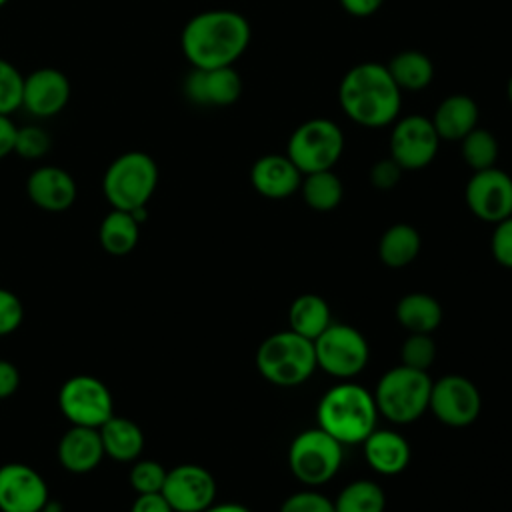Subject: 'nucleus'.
<instances>
[{
	"label": "nucleus",
	"instance_id": "obj_9",
	"mask_svg": "<svg viewBox=\"0 0 512 512\" xmlns=\"http://www.w3.org/2000/svg\"><path fill=\"white\" fill-rule=\"evenodd\" d=\"M316 366L334 378L350 380L364 370L370 358V348L360 330L350 324L332 322L314 340Z\"/></svg>",
	"mask_w": 512,
	"mask_h": 512
},
{
	"label": "nucleus",
	"instance_id": "obj_18",
	"mask_svg": "<svg viewBox=\"0 0 512 512\" xmlns=\"http://www.w3.org/2000/svg\"><path fill=\"white\" fill-rule=\"evenodd\" d=\"M254 190L270 200H282L300 190L302 172L286 154H264L250 168Z\"/></svg>",
	"mask_w": 512,
	"mask_h": 512
},
{
	"label": "nucleus",
	"instance_id": "obj_19",
	"mask_svg": "<svg viewBox=\"0 0 512 512\" xmlns=\"http://www.w3.org/2000/svg\"><path fill=\"white\" fill-rule=\"evenodd\" d=\"M26 192L38 208L46 212H64L76 200V182L58 166H40L28 176Z\"/></svg>",
	"mask_w": 512,
	"mask_h": 512
},
{
	"label": "nucleus",
	"instance_id": "obj_1",
	"mask_svg": "<svg viewBox=\"0 0 512 512\" xmlns=\"http://www.w3.org/2000/svg\"><path fill=\"white\" fill-rule=\"evenodd\" d=\"M180 44L192 68L232 66L250 44V24L236 10H206L186 22Z\"/></svg>",
	"mask_w": 512,
	"mask_h": 512
},
{
	"label": "nucleus",
	"instance_id": "obj_31",
	"mask_svg": "<svg viewBox=\"0 0 512 512\" xmlns=\"http://www.w3.org/2000/svg\"><path fill=\"white\" fill-rule=\"evenodd\" d=\"M460 146H462V158L466 166L472 168V172L486 170L496 164L498 142L492 132L476 126L460 140Z\"/></svg>",
	"mask_w": 512,
	"mask_h": 512
},
{
	"label": "nucleus",
	"instance_id": "obj_29",
	"mask_svg": "<svg viewBox=\"0 0 512 512\" xmlns=\"http://www.w3.org/2000/svg\"><path fill=\"white\" fill-rule=\"evenodd\" d=\"M300 192L304 202L318 212H330L334 210L344 196L342 180L332 170L312 172L302 176Z\"/></svg>",
	"mask_w": 512,
	"mask_h": 512
},
{
	"label": "nucleus",
	"instance_id": "obj_32",
	"mask_svg": "<svg viewBox=\"0 0 512 512\" xmlns=\"http://www.w3.org/2000/svg\"><path fill=\"white\" fill-rule=\"evenodd\" d=\"M434 358H436V344L432 340V334L408 332V338L402 342V348H400L402 364L408 368L428 372V368L434 364Z\"/></svg>",
	"mask_w": 512,
	"mask_h": 512
},
{
	"label": "nucleus",
	"instance_id": "obj_25",
	"mask_svg": "<svg viewBox=\"0 0 512 512\" xmlns=\"http://www.w3.org/2000/svg\"><path fill=\"white\" fill-rule=\"evenodd\" d=\"M330 324V306L322 296L302 294L290 304L288 330L314 342Z\"/></svg>",
	"mask_w": 512,
	"mask_h": 512
},
{
	"label": "nucleus",
	"instance_id": "obj_41",
	"mask_svg": "<svg viewBox=\"0 0 512 512\" xmlns=\"http://www.w3.org/2000/svg\"><path fill=\"white\" fill-rule=\"evenodd\" d=\"M130 512H174L162 492L152 494H138Z\"/></svg>",
	"mask_w": 512,
	"mask_h": 512
},
{
	"label": "nucleus",
	"instance_id": "obj_20",
	"mask_svg": "<svg viewBox=\"0 0 512 512\" xmlns=\"http://www.w3.org/2000/svg\"><path fill=\"white\" fill-rule=\"evenodd\" d=\"M56 454L58 462L72 474L92 472L106 456L98 428L88 426H72L66 430L58 442Z\"/></svg>",
	"mask_w": 512,
	"mask_h": 512
},
{
	"label": "nucleus",
	"instance_id": "obj_10",
	"mask_svg": "<svg viewBox=\"0 0 512 512\" xmlns=\"http://www.w3.org/2000/svg\"><path fill=\"white\" fill-rule=\"evenodd\" d=\"M58 408L72 426L100 428L114 416V398L96 376L76 374L60 386Z\"/></svg>",
	"mask_w": 512,
	"mask_h": 512
},
{
	"label": "nucleus",
	"instance_id": "obj_7",
	"mask_svg": "<svg viewBox=\"0 0 512 512\" xmlns=\"http://www.w3.org/2000/svg\"><path fill=\"white\" fill-rule=\"evenodd\" d=\"M344 152L342 128L328 118L302 122L288 138L286 156L304 174L332 170Z\"/></svg>",
	"mask_w": 512,
	"mask_h": 512
},
{
	"label": "nucleus",
	"instance_id": "obj_28",
	"mask_svg": "<svg viewBox=\"0 0 512 512\" xmlns=\"http://www.w3.org/2000/svg\"><path fill=\"white\" fill-rule=\"evenodd\" d=\"M386 68L400 90H422L434 78L432 60L418 50H402L394 54Z\"/></svg>",
	"mask_w": 512,
	"mask_h": 512
},
{
	"label": "nucleus",
	"instance_id": "obj_38",
	"mask_svg": "<svg viewBox=\"0 0 512 512\" xmlns=\"http://www.w3.org/2000/svg\"><path fill=\"white\" fill-rule=\"evenodd\" d=\"M490 248H492L494 260L500 266L512 268V216L494 224Z\"/></svg>",
	"mask_w": 512,
	"mask_h": 512
},
{
	"label": "nucleus",
	"instance_id": "obj_11",
	"mask_svg": "<svg viewBox=\"0 0 512 512\" xmlns=\"http://www.w3.org/2000/svg\"><path fill=\"white\" fill-rule=\"evenodd\" d=\"M482 408V398L472 380L460 374H446L432 382L428 410L450 428L470 426Z\"/></svg>",
	"mask_w": 512,
	"mask_h": 512
},
{
	"label": "nucleus",
	"instance_id": "obj_43",
	"mask_svg": "<svg viewBox=\"0 0 512 512\" xmlns=\"http://www.w3.org/2000/svg\"><path fill=\"white\" fill-rule=\"evenodd\" d=\"M340 6L352 14V16H358V18H364V16H372L382 4L384 0H338Z\"/></svg>",
	"mask_w": 512,
	"mask_h": 512
},
{
	"label": "nucleus",
	"instance_id": "obj_30",
	"mask_svg": "<svg viewBox=\"0 0 512 512\" xmlns=\"http://www.w3.org/2000/svg\"><path fill=\"white\" fill-rule=\"evenodd\" d=\"M386 496L372 480H354L336 496L334 512H384Z\"/></svg>",
	"mask_w": 512,
	"mask_h": 512
},
{
	"label": "nucleus",
	"instance_id": "obj_44",
	"mask_svg": "<svg viewBox=\"0 0 512 512\" xmlns=\"http://www.w3.org/2000/svg\"><path fill=\"white\" fill-rule=\"evenodd\" d=\"M204 512H252V510H248L246 506H242L238 502H222V504H212Z\"/></svg>",
	"mask_w": 512,
	"mask_h": 512
},
{
	"label": "nucleus",
	"instance_id": "obj_23",
	"mask_svg": "<svg viewBox=\"0 0 512 512\" xmlns=\"http://www.w3.org/2000/svg\"><path fill=\"white\" fill-rule=\"evenodd\" d=\"M104 454L116 462H134L144 450L142 428L122 416H110L100 428Z\"/></svg>",
	"mask_w": 512,
	"mask_h": 512
},
{
	"label": "nucleus",
	"instance_id": "obj_12",
	"mask_svg": "<svg viewBox=\"0 0 512 512\" xmlns=\"http://www.w3.org/2000/svg\"><path fill=\"white\" fill-rule=\"evenodd\" d=\"M440 136L436 134L432 120L420 114L400 118L390 134V158H394L402 170H420L428 166L438 152Z\"/></svg>",
	"mask_w": 512,
	"mask_h": 512
},
{
	"label": "nucleus",
	"instance_id": "obj_8",
	"mask_svg": "<svg viewBox=\"0 0 512 512\" xmlns=\"http://www.w3.org/2000/svg\"><path fill=\"white\" fill-rule=\"evenodd\" d=\"M342 444L320 426L302 430L288 448V468L306 486L326 484L342 466Z\"/></svg>",
	"mask_w": 512,
	"mask_h": 512
},
{
	"label": "nucleus",
	"instance_id": "obj_14",
	"mask_svg": "<svg viewBox=\"0 0 512 512\" xmlns=\"http://www.w3.org/2000/svg\"><path fill=\"white\" fill-rule=\"evenodd\" d=\"M162 496L174 512H204L216 500V480L198 464H180L166 472Z\"/></svg>",
	"mask_w": 512,
	"mask_h": 512
},
{
	"label": "nucleus",
	"instance_id": "obj_22",
	"mask_svg": "<svg viewBox=\"0 0 512 512\" xmlns=\"http://www.w3.org/2000/svg\"><path fill=\"white\" fill-rule=\"evenodd\" d=\"M430 120L440 140H462L478 124V104L468 94H450Z\"/></svg>",
	"mask_w": 512,
	"mask_h": 512
},
{
	"label": "nucleus",
	"instance_id": "obj_13",
	"mask_svg": "<svg viewBox=\"0 0 512 512\" xmlns=\"http://www.w3.org/2000/svg\"><path fill=\"white\" fill-rule=\"evenodd\" d=\"M464 200L476 218L496 224L512 216V178L496 166L472 172Z\"/></svg>",
	"mask_w": 512,
	"mask_h": 512
},
{
	"label": "nucleus",
	"instance_id": "obj_4",
	"mask_svg": "<svg viewBox=\"0 0 512 512\" xmlns=\"http://www.w3.org/2000/svg\"><path fill=\"white\" fill-rule=\"evenodd\" d=\"M256 368L270 384L282 388L298 386L318 368L314 342L292 330L276 332L260 342L256 350Z\"/></svg>",
	"mask_w": 512,
	"mask_h": 512
},
{
	"label": "nucleus",
	"instance_id": "obj_15",
	"mask_svg": "<svg viewBox=\"0 0 512 512\" xmlns=\"http://www.w3.org/2000/svg\"><path fill=\"white\" fill-rule=\"evenodd\" d=\"M48 504V484L28 464L0 466V512H40Z\"/></svg>",
	"mask_w": 512,
	"mask_h": 512
},
{
	"label": "nucleus",
	"instance_id": "obj_24",
	"mask_svg": "<svg viewBox=\"0 0 512 512\" xmlns=\"http://www.w3.org/2000/svg\"><path fill=\"white\" fill-rule=\"evenodd\" d=\"M396 320L408 332L432 334L442 322V306L426 292H410L398 300Z\"/></svg>",
	"mask_w": 512,
	"mask_h": 512
},
{
	"label": "nucleus",
	"instance_id": "obj_40",
	"mask_svg": "<svg viewBox=\"0 0 512 512\" xmlns=\"http://www.w3.org/2000/svg\"><path fill=\"white\" fill-rule=\"evenodd\" d=\"M20 386V372L10 360L0 358V400L10 398Z\"/></svg>",
	"mask_w": 512,
	"mask_h": 512
},
{
	"label": "nucleus",
	"instance_id": "obj_3",
	"mask_svg": "<svg viewBox=\"0 0 512 512\" xmlns=\"http://www.w3.org/2000/svg\"><path fill=\"white\" fill-rule=\"evenodd\" d=\"M318 426L342 446L362 444L376 430L378 408L374 394L364 386L342 380L328 388L316 408Z\"/></svg>",
	"mask_w": 512,
	"mask_h": 512
},
{
	"label": "nucleus",
	"instance_id": "obj_16",
	"mask_svg": "<svg viewBox=\"0 0 512 512\" xmlns=\"http://www.w3.org/2000/svg\"><path fill=\"white\" fill-rule=\"evenodd\" d=\"M70 100V82L56 68H38L24 78L22 106L38 118H50L64 110Z\"/></svg>",
	"mask_w": 512,
	"mask_h": 512
},
{
	"label": "nucleus",
	"instance_id": "obj_46",
	"mask_svg": "<svg viewBox=\"0 0 512 512\" xmlns=\"http://www.w3.org/2000/svg\"><path fill=\"white\" fill-rule=\"evenodd\" d=\"M508 100H510V104H512V76H510V80H508Z\"/></svg>",
	"mask_w": 512,
	"mask_h": 512
},
{
	"label": "nucleus",
	"instance_id": "obj_27",
	"mask_svg": "<svg viewBox=\"0 0 512 512\" xmlns=\"http://www.w3.org/2000/svg\"><path fill=\"white\" fill-rule=\"evenodd\" d=\"M140 238V224L126 210L112 208L100 222L98 240L102 248L112 256L130 254Z\"/></svg>",
	"mask_w": 512,
	"mask_h": 512
},
{
	"label": "nucleus",
	"instance_id": "obj_6",
	"mask_svg": "<svg viewBox=\"0 0 512 512\" xmlns=\"http://www.w3.org/2000/svg\"><path fill=\"white\" fill-rule=\"evenodd\" d=\"M158 184V166L146 152H124L106 168L102 192L116 210L132 212L152 198Z\"/></svg>",
	"mask_w": 512,
	"mask_h": 512
},
{
	"label": "nucleus",
	"instance_id": "obj_36",
	"mask_svg": "<svg viewBox=\"0 0 512 512\" xmlns=\"http://www.w3.org/2000/svg\"><path fill=\"white\" fill-rule=\"evenodd\" d=\"M280 512H334V500L316 490H300L280 504Z\"/></svg>",
	"mask_w": 512,
	"mask_h": 512
},
{
	"label": "nucleus",
	"instance_id": "obj_21",
	"mask_svg": "<svg viewBox=\"0 0 512 512\" xmlns=\"http://www.w3.org/2000/svg\"><path fill=\"white\" fill-rule=\"evenodd\" d=\"M362 450L368 466L384 476L400 474L410 464V444L396 430H372L362 442Z\"/></svg>",
	"mask_w": 512,
	"mask_h": 512
},
{
	"label": "nucleus",
	"instance_id": "obj_37",
	"mask_svg": "<svg viewBox=\"0 0 512 512\" xmlns=\"http://www.w3.org/2000/svg\"><path fill=\"white\" fill-rule=\"evenodd\" d=\"M22 318H24V306L20 298L10 290L0 288V336H8L16 332L22 324Z\"/></svg>",
	"mask_w": 512,
	"mask_h": 512
},
{
	"label": "nucleus",
	"instance_id": "obj_33",
	"mask_svg": "<svg viewBox=\"0 0 512 512\" xmlns=\"http://www.w3.org/2000/svg\"><path fill=\"white\" fill-rule=\"evenodd\" d=\"M22 88L24 76L16 70L14 64L0 58V114L10 116L16 108L22 106Z\"/></svg>",
	"mask_w": 512,
	"mask_h": 512
},
{
	"label": "nucleus",
	"instance_id": "obj_34",
	"mask_svg": "<svg viewBox=\"0 0 512 512\" xmlns=\"http://www.w3.org/2000/svg\"><path fill=\"white\" fill-rule=\"evenodd\" d=\"M166 468L156 460H134V466L130 470V484L136 490V494H152L162 492L164 480H166Z\"/></svg>",
	"mask_w": 512,
	"mask_h": 512
},
{
	"label": "nucleus",
	"instance_id": "obj_2",
	"mask_svg": "<svg viewBox=\"0 0 512 512\" xmlns=\"http://www.w3.org/2000/svg\"><path fill=\"white\" fill-rule=\"evenodd\" d=\"M402 90L392 80L386 64L360 62L340 80L338 102L344 114L366 128L392 124L402 106Z\"/></svg>",
	"mask_w": 512,
	"mask_h": 512
},
{
	"label": "nucleus",
	"instance_id": "obj_5",
	"mask_svg": "<svg viewBox=\"0 0 512 512\" xmlns=\"http://www.w3.org/2000/svg\"><path fill=\"white\" fill-rule=\"evenodd\" d=\"M430 390L432 380L428 372L400 364L380 376L372 394L378 414L394 424H408L428 410Z\"/></svg>",
	"mask_w": 512,
	"mask_h": 512
},
{
	"label": "nucleus",
	"instance_id": "obj_35",
	"mask_svg": "<svg viewBox=\"0 0 512 512\" xmlns=\"http://www.w3.org/2000/svg\"><path fill=\"white\" fill-rule=\"evenodd\" d=\"M50 150V136L40 126H22L16 132L14 152L22 158L36 160Z\"/></svg>",
	"mask_w": 512,
	"mask_h": 512
},
{
	"label": "nucleus",
	"instance_id": "obj_42",
	"mask_svg": "<svg viewBox=\"0 0 512 512\" xmlns=\"http://www.w3.org/2000/svg\"><path fill=\"white\" fill-rule=\"evenodd\" d=\"M16 132H18V128L14 126V122L10 120V116L0 114V160L14 152Z\"/></svg>",
	"mask_w": 512,
	"mask_h": 512
},
{
	"label": "nucleus",
	"instance_id": "obj_39",
	"mask_svg": "<svg viewBox=\"0 0 512 512\" xmlns=\"http://www.w3.org/2000/svg\"><path fill=\"white\" fill-rule=\"evenodd\" d=\"M402 172V166L394 158H382L370 168V184L378 190H390L400 182Z\"/></svg>",
	"mask_w": 512,
	"mask_h": 512
},
{
	"label": "nucleus",
	"instance_id": "obj_45",
	"mask_svg": "<svg viewBox=\"0 0 512 512\" xmlns=\"http://www.w3.org/2000/svg\"><path fill=\"white\" fill-rule=\"evenodd\" d=\"M40 512H60V508H58V506H54L52 502H48Z\"/></svg>",
	"mask_w": 512,
	"mask_h": 512
},
{
	"label": "nucleus",
	"instance_id": "obj_47",
	"mask_svg": "<svg viewBox=\"0 0 512 512\" xmlns=\"http://www.w3.org/2000/svg\"><path fill=\"white\" fill-rule=\"evenodd\" d=\"M6 2H8V0H0V6H4V4H6Z\"/></svg>",
	"mask_w": 512,
	"mask_h": 512
},
{
	"label": "nucleus",
	"instance_id": "obj_26",
	"mask_svg": "<svg viewBox=\"0 0 512 512\" xmlns=\"http://www.w3.org/2000/svg\"><path fill=\"white\" fill-rule=\"evenodd\" d=\"M422 246L418 230L410 224L398 222L384 230L378 242V256L388 268H404L414 262Z\"/></svg>",
	"mask_w": 512,
	"mask_h": 512
},
{
	"label": "nucleus",
	"instance_id": "obj_17",
	"mask_svg": "<svg viewBox=\"0 0 512 512\" xmlns=\"http://www.w3.org/2000/svg\"><path fill=\"white\" fill-rule=\"evenodd\" d=\"M186 96L200 106H230L242 94L240 74L232 66L194 68L184 82Z\"/></svg>",
	"mask_w": 512,
	"mask_h": 512
}]
</instances>
